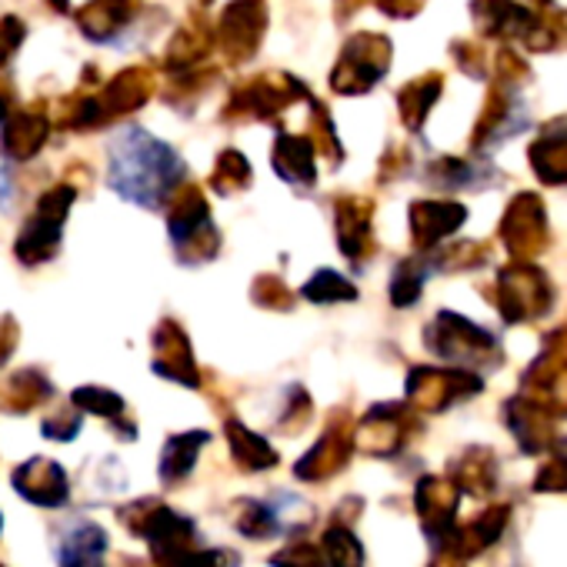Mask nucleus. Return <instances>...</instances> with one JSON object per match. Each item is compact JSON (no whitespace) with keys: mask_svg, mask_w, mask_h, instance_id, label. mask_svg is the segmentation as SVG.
I'll return each instance as SVG.
<instances>
[{"mask_svg":"<svg viewBox=\"0 0 567 567\" xmlns=\"http://www.w3.org/2000/svg\"><path fill=\"white\" fill-rule=\"evenodd\" d=\"M181 177H184L181 157L147 131L124 127L111 141L107 181L124 200L141 207H157Z\"/></svg>","mask_w":567,"mask_h":567,"instance_id":"f257e3e1","label":"nucleus"}]
</instances>
